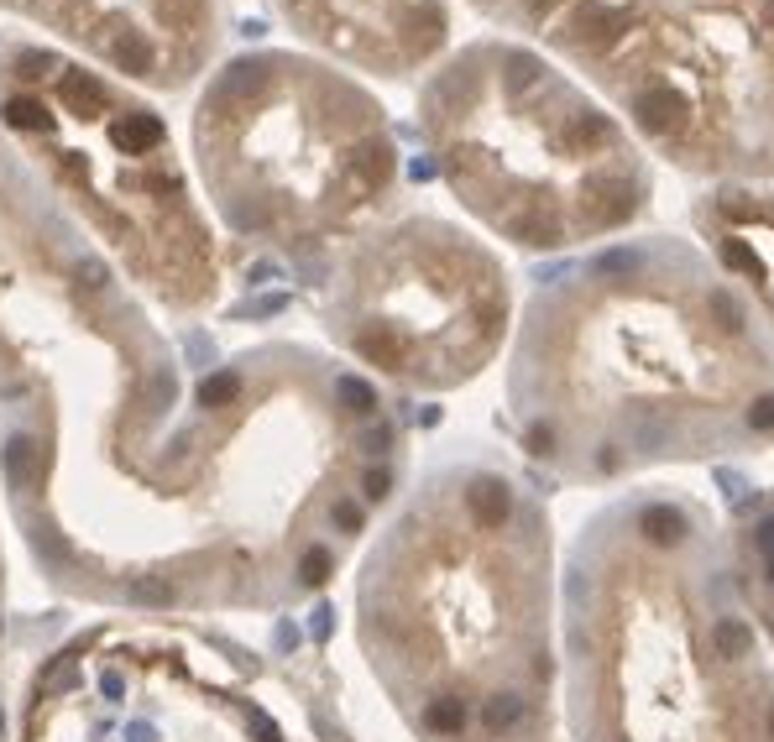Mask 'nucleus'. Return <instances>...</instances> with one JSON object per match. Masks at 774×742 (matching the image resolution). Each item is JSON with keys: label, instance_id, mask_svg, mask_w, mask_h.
I'll list each match as a JSON object with an SVG mask.
<instances>
[{"label": "nucleus", "instance_id": "f257e3e1", "mask_svg": "<svg viewBox=\"0 0 774 742\" xmlns=\"http://www.w3.org/2000/svg\"><path fill=\"white\" fill-rule=\"evenodd\" d=\"M523 439L576 476L774 445V324L691 241L618 246L544 293L518 351Z\"/></svg>", "mask_w": 774, "mask_h": 742}, {"label": "nucleus", "instance_id": "f03ea898", "mask_svg": "<svg viewBox=\"0 0 774 742\" xmlns=\"http://www.w3.org/2000/svg\"><path fill=\"white\" fill-rule=\"evenodd\" d=\"M576 575V722L586 742H774V675L733 544L675 497L602 518Z\"/></svg>", "mask_w": 774, "mask_h": 742}, {"label": "nucleus", "instance_id": "7ed1b4c3", "mask_svg": "<svg viewBox=\"0 0 774 742\" xmlns=\"http://www.w3.org/2000/svg\"><path fill=\"white\" fill-rule=\"evenodd\" d=\"M367 586V638L414 685L429 742H518L550 706V544L497 471L455 486L450 518L393 528Z\"/></svg>", "mask_w": 774, "mask_h": 742}, {"label": "nucleus", "instance_id": "20e7f679", "mask_svg": "<svg viewBox=\"0 0 774 742\" xmlns=\"http://www.w3.org/2000/svg\"><path fill=\"white\" fill-rule=\"evenodd\" d=\"M591 79L670 168L774 178V0H476Z\"/></svg>", "mask_w": 774, "mask_h": 742}, {"label": "nucleus", "instance_id": "39448f33", "mask_svg": "<svg viewBox=\"0 0 774 742\" xmlns=\"http://www.w3.org/2000/svg\"><path fill=\"white\" fill-rule=\"evenodd\" d=\"M424 126L450 189L513 246L618 236L654 199L633 131L529 48H466L424 89Z\"/></svg>", "mask_w": 774, "mask_h": 742}, {"label": "nucleus", "instance_id": "423d86ee", "mask_svg": "<svg viewBox=\"0 0 774 742\" xmlns=\"http://www.w3.org/2000/svg\"><path fill=\"white\" fill-rule=\"evenodd\" d=\"M335 330L382 377L455 387L508 330V277L461 230L414 220L351 262Z\"/></svg>", "mask_w": 774, "mask_h": 742}, {"label": "nucleus", "instance_id": "0eeeda50", "mask_svg": "<svg viewBox=\"0 0 774 742\" xmlns=\"http://www.w3.org/2000/svg\"><path fill=\"white\" fill-rule=\"evenodd\" d=\"M733 570L759 633L774 643V502L733 539Z\"/></svg>", "mask_w": 774, "mask_h": 742}, {"label": "nucleus", "instance_id": "6e6552de", "mask_svg": "<svg viewBox=\"0 0 774 742\" xmlns=\"http://www.w3.org/2000/svg\"><path fill=\"white\" fill-rule=\"evenodd\" d=\"M116 142L126 152H152L157 142H163V126H157L152 115H126V121L116 126Z\"/></svg>", "mask_w": 774, "mask_h": 742}, {"label": "nucleus", "instance_id": "1a4fd4ad", "mask_svg": "<svg viewBox=\"0 0 774 742\" xmlns=\"http://www.w3.org/2000/svg\"><path fill=\"white\" fill-rule=\"evenodd\" d=\"M116 63L126 68V74H152V48L142 37H126L121 48H116Z\"/></svg>", "mask_w": 774, "mask_h": 742}, {"label": "nucleus", "instance_id": "9d476101", "mask_svg": "<svg viewBox=\"0 0 774 742\" xmlns=\"http://www.w3.org/2000/svg\"><path fill=\"white\" fill-rule=\"evenodd\" d=\"M6 115H11V126H21V131H32V126L42 121V105H37V100H27V95H16V100L6 105Z\"/></svg>", "mask_w": 774, "mask_h": 742}]
</instances>
